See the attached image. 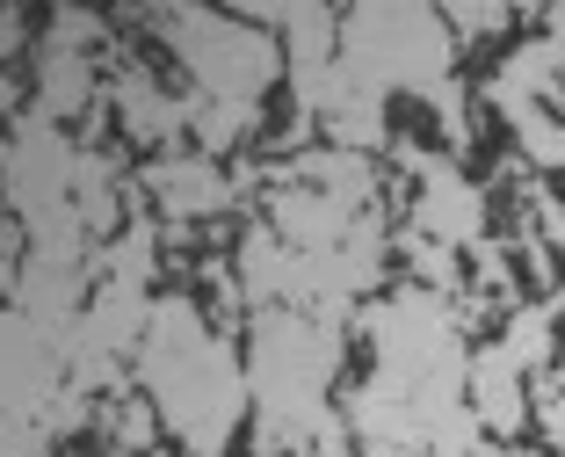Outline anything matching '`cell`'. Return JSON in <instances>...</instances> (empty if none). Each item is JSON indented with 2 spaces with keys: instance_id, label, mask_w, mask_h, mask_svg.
<instances>
[{
  "instance_id": "6da1fadb",
  "label": "cell",
  "mask_w": 565,
  "mask_h": 457,
  "mask_svg": "<svg viewBox=\"0 0 565 457\" xmlns=\"http://www.w3.org/2000/svg\"><path fill=\"white\" fill-rule=\"evenodd\" d=\"M146 378H152V400H160V422L189 443V457H217V443L233 436L239 422V371L225 341L211 334L189 298H167L146 312Z\"/></svg>"
},
{
  "instance_id": "7a4b0ae2",
  "label": "cell",
  "mask_w": 565,
  "mask_h": 457,
  "mask_svg": "<svg viewBox=\"0 0 565 457\" xmlns=\"http://www.w3.org/2000/svg\"><path fill=\"white\" fill-rule=\"evenodd\" d=\"M333 59L370 87V95H428L435 81L457 73V44H449L443 15L428 8H349L341 15V36H333Z\"/></svg>"
},
{
  "instance_id": "3957f363",
  "label": "cell",
  "mask_w": 565,
  "mask_h": 457,
  "mask_svg": "<svg viewBox=\"0 0 565 457\" xmlns=\"http://www.w3.org/2000/svg\"><path fill=\"white\" fill-rule=\"evenodd\" d=\"M174 30V51H182V66L203 81V95L225 102V109H254L262 87L276 81V44L225 15H167Z\"/></svg>"
},
{
  "instance_id": "277c9868",
  "label": "cell",
  "mask_w": 565,
  "mask_h": 457,
  "mask_svg": "<svg viewBox=\"0 0 565 457\" xmlns=\"http://www.w3.org/2000/svg\"><path fill=\"white\" fill-rule=\"evenodd\" d=\"M399 160L414 168V182H420L414 233L435 240V247H449V254L479 247V240H486V189L471 182L457 160H435V152H420V146H399Z\"/></svg>"
},
{
  "instance_id": "5b68a950",
  "label": "cell",
  "mask_w": 565,
  "mask_h": 457,
  "mask_svg": "<svg viewBox=\"0 0 565 457\" xmlns=\"http://www.w3.org/2000/svg\"><path fill=\"white\" fill-rule=\"evenodd\" d=\"M465 406H471V422H479L486 436L515 443L522 428H530V371H522L500 341L471 349V363H465Z\"/></svg>"
},
{
  "instance_id": "8992f818",
  "label": "cell",
  "mask_w": 565,
  "mask_h": 457,
  "mask_svg": "<svg viewBox=\"0 0 565 457\" xmlns=\"http://www.w3.org/2000/svg\"><path fill=\"white\" fill-rule=\"evenodd\" d=\"M146 182H152V196H160V211H167L174 225L211 219L217 203H225V174H217L211 160H203V152H196V160H160V168H152Z\"/></svg>"
},
{
  "instance_id": "52a82bcc",
  "label": "cell",
  "mask_w": 565,
  "mask_h": 457,
  "mask_svg": "<svg viewBox=\"0 0 565 457\" xmlns=\"http://www.w3.org/2000/svg\"><path fill=\"white\" fill-rule=\"evenodd\" d=\"M508 131H515V152L536 174H565V124L551 109H522V117H508Z\"/></svg>"
},
{
  "instance_id": "ba28073f",
  "label": "cell",
  "mask_w": 565,
  "mask_h": 457,
  "mask_svg": "<svg viewBox=\"0 0 565 457\" xmlns=\"http://www.w3.org/2000/svg\"><path fill=\"white\" fill-rule=\"evenodd\" d=\"M443 30H449V44L465 51V44H486V36H500V30H515V8H443Z\"/></svg>"
},
{
  "instance_id": "9c48e42d",
  "label": "cell",
  "mask_w": 565,
  "mask_h": 457,
  "mask_svg": "<svg viewBox=\"0 0 565 457\" xmlns=\"http://www.w3.org/2000/svg\"><path fill=\"white\" fill-rule=\"evenodd\" d=\"M305 457H349V443H341V436H327V443H312Z\"/></svg>"
}]
</instances>
